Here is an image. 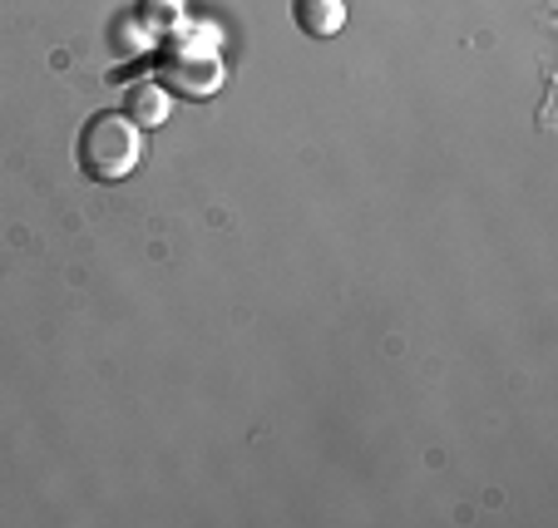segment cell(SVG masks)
<instances>
[{"label": "cell", "mask_w": 558, "mask_h": 528, "mask_svg": "<svg viewBox=\"0 0 558 528\" xmlns=\"http://www.w3.org/2000/svg\"><path fill=\"white\" fill-rule=\"evenodd\" d=\"M124 119H134L138 128H163V119H169V89L158 85V79H138V85H129Z\"/></svg>", "instance_id": "277c9868"}, {"label": "cell", "mask_w": 558, "mask_h": 528, "mask_svg": "<svg viewBox=\"0 0 558 528\" xmlns=\"http://www.w3.org/2000/svg\"><path fill=\"white\" fill-rule=\"evenodd\" d=\"M158 79L173 99H213L222 89V50L213 40V30H179L163 35L158 45Z\"/></svg>", "instance_id": "6da1fadb"}, {"label": "cell", "mask_w": 558, "mask_h": 528, "mask_svg": "<svg viewBox=\"0 0 558 528\" xmlns=\"http://www.w3.org/2000/svg\"><path fill=\"white\" fill-rule=\"evenodd\" d=\"M144 159V128L124 119V109H105V114L85 119L80 128V169L95 183H124Z\"/></svg>", "instance_id": "7a4b0ae2"}, {"label": "cell", "mask_w": 558, "mask_h": 528, "mask_svg": "<svg viewBox=\"0 0 558 528\" xmlns=\"http://www.w3.org/2000/svg\"><path fill=\"white\" fill-rule=\"evenodd\" d=\"M292 21L306 40H337L347 30V0H292Z\"/></svg>", "instance_id": "3957f363"}]
</instances>
